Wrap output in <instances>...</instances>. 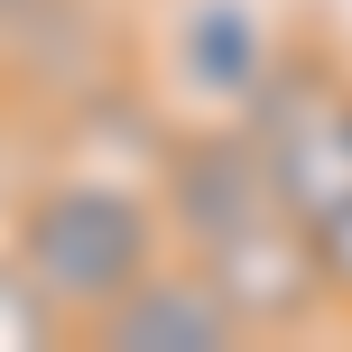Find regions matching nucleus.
I'll use <instances>...</instances> for the list:
<instances>
[{
    "mask_svg": "<svg viewBox=\"0 0 352 352\" xmlns=\"http://www.w3.org/2000/svg\"><path fill=\"white\" fill-rule=\"evenodd\" d=\"M10 260L65 306L84 334L102 306H121L148 269L167 260V213L130 176H47L10 223Z\"/></svg>",
    "mask_w": 352,
    "mask_h": 352,
    "instance_id": "1",
    "label": "nucleus"
},
{
    "mask_svg": "<svg viewBox=\"0 0 352 352\" xmlns=\"http://www.w3.org/2000/svg\"><path fill=\"white\" fill-rule=\"evenodd\" d=\"M241 140L260 158L269 195L297 213L306 232L334 223L352 204V65L334 47H278V65L260 74V93L241 102Z\"/></svg>",
    "mask_w": 352,
    "mask_h": 352,
    "instance_id": "2",
    "label": "nucleus"
},
{
    "mask_svg": "<svg viewBox=\"0 0 352 352\" xmlns=\"http://www.w3.org/2000/svg\"><path fill=\"white\" fill-rule=\"evenodd\" d=\"M186 260L213 278V297L232 306L241 334H297V324H316L324 306H334L324 250H316V232L287 204H260V213H241V223L186 241Z\"/></svg>",
    "mask_w": 352,
    "mask_h": 352,
    "instance_id": "3",
    "label": "nucleus"
},
{
    "mask_svg": "<svg viewBox=\"0 0 352 352\" xmlns=\"http://www.w3.org/2000/svg\"><path fill=\"white\" fill-rule=\"evenodd\" d=\"M84 343H102V352H232L241 324H232V306L213 297V278L195 260H158L121 306H102L84 324Z\"/></svg>",
    "mask_w": 352,
    "mask_h": 352,
    "instance_id": "4",
    "label": "nucleus"
},
{
    "mask_svg": "<svg viewBox=\"0 0 352 352\" xmlns=\"http://www.w3.org/2000/svg\"><path fill=\"white\" fill-rule=\"evenodd\" d=\"M260 204H278V195H269V176H260L241 130H186L158 158V213H167L176 241H204V232L241 223Z\"/></svg>",
    "mask_w": 352,
    "mask_h": 352,
    "instance_id": "5",
    "label": "nucleus"
},
{
    "mask_svg": "<svg viewBox=\"0 0 352 352\" xmlns=\"http://www.w3.org/2000/svg\"><path fill=\"white\" fill-rule=\"evenodd\" d=\"M176 65H186L195 102H232L241 111L260 93V74L278 65V37H269V19L250 0H195L186 28H176Z\"/></svg>",
    "mask_w": 352,
    "mask_h": 352,
    "instance_id": "6",
    "label": "nucleus"
},
{
    "mask_svg": "<svg viewBox=\"0 0 352 352\" xmlns=\"http://www.w3.org/2000/svg\"><path fill=\"white\" fill-rule=\"evenodd\" d=\"M74 324H65V306L47 297V287L28 278V269L0 250V352H37V343H65Z\"/></svg>",
    "mask_w": 352,
    "mask_h": 352,
    "instance_id": "7",
    "label": "nucleus"
},
{
    "mask_svg": "<svg viewBox=\"0 0 352 352\" xmlns=\"http://www.w3.org/2000/svg\"><path fill=\"white\" fill-rule=\"evenodd\" d=\"M316 250H324V287H334V306H352V204L334 223H316Z\"/></svg>",
    "mask_w": 352,
    "mask_h": 352,
    "instance_id": "8",
    "label": "nucleus"
}]
</instances>
